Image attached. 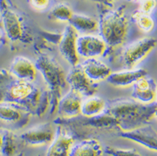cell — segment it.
<instances>
[{
  "label": "cell",
  "instance_id": "cell-1",
  "mask_svg": "<svg viewBox=\"0 0 157 156\" xmlns=\"http://www.w3.org/2000/svg\"><path fill=\"white\" fill-rule=\"evenodd\" d=\"M108 114L117 122L122 131L145 126L155 117V104L144 105L133 100H123L114 103L108 108Z\"/></svg>",
  "mask_w": 157,
  "mask_h": 156
},
{
  "label": "cell",
  "instance_id": "cell-2",
  "mask_svg": "<svg viewBox=\"0 0 157 156\" xmlns=\"http://www.w3.org/2000/svg\"><path fill=\"white\" fill-rule=\"evenodd\" d=\"M130 29L129 18L124 7L105 13L99 22L100 36L107 46L116 48L126 41Z\"/></svg>",
  "mask_w": 157,
  "mask_h": 156
},
{
  "label": "cell",
  "instance_id": "cell-3",
  "mask_svg": "<svg viewBox=\"0 0 157 156\" xmlns=\"http://www.w3.org/2000/svg\"><path fill=\"white\" fill-rule=\"evenodd\" d=\"M35 65L38 72L42 74L53 95L60 96L62 92L69 85L66 79L67 74L63 68L47 55L40 56L37 59Z\"/></svg>",
  "mask_w": 157,
  "mask_h": 156
},
{
  "label": "cell",
  "instance_id": "cell-4",
  "mask_svg": "<svg viewBox=\"0 0 157 156\" xmlns=\"http://www.w3.org/2000/svg\"><path fill=\"white\" fill-rule=\"evenodd\" d=\"M156 40L152 37H145L136 40L124 48L121 54V60L124 69H135L142 60L154 50Z\"/></svg>",
  "mask_w": 157,
  "mask_h": 156
},
{
  "label": "cell",
  "instance_id": "cell-5",
  "mask_svg": "<svg viewBox=\"0 0 157 156\" xmlns=\"http://www.w3.org/2000/svg\"><path fill=\"white\" fill-rule=\"evenodd\" d=\"M107 47L106 43L101 37L92 33L78 35L77 39L78 56L85 59L101 57L105 53Z\"/></svg>",
  "mask_w": 157,
  "mask_h": 156
},
{
  "label": "cell",
  "instance_id": "cell-6",
  "mask_svg": "<svg viewBox=\"0 0 157 156\" xmlns=\"http://www.w3.org/2000/svg\"><path fill=\"white\" fill-rule=\"evenodd\" d=\"M66 79L71 89L78 93L82 96L90 97L94 95L99 89L98 84L88 78L79 63L70 69L69 74H67Z\"/></svg>",
  "mask_w": 157,
  "mask_h": 156
},
{
  "label": "cell",
  "instance_id": "cell-7",
  "mask_svg": "<svg viewBox=\"0 0 157 156\" xmlns=\"http://www.w3.org/2000/svg\"><path fill=\"white\" fill-rule=\"evenodd\" d=\"M0 10L3 29L8 39L11 41H17L21 39L24 28L18 13L9 6L7 0H0Z\"/></svg>",
  "mask_w": 157,
  "mask_h": 156
},
{
  "label": "cell",
  "instance_id": "cell-8",
  "mask_svg": "<svg viewBox=\"0 0 157 156\" xmlns=\"http://www.w3.org/2000/svg\"><path fill=\"white\" fill-rule=\"evenodd\" d=\"M78 32L71 25H67L59 41V49L61 56L72 67L79 63V56L77 51Z\"/></svg>",
  "mask_w": 157,
  "mask_h": 156
},
{
  "label": "cell",
  "instance_id": "cell-9",
  "mask_svg": "<svg viewBox=\"0 0 157 156\" xmlns=\"http://www.w3.org/2000/svg\"><path fill=\"white\" fill-rule=\"evenodd\" d=\"M56 130L50 124L34 127L23 133L20 138L23 141L30 146H44L50 144L55 138Z\"/></svg>",
  "mask_w": 157,
  "mask_h": 156
},
{
  "label": "cell",
  "instance_id": "cell-10",
  "mask_svg": "<svg viewBox=\"0 0 157 156\" xmlns=\"http://www.w3.org/2000/svg\"><path fill=\"white\" fill-rule=\"evenodd\" d=\"M120 136L136 142L155 152L157 150L156 131L151 126L145 125L131 130L121 131Z\"/></svg>",
  "mask_w": 157,
  "mask_h": 156
},
{
  "label": "cell",
  "instance_id": "cell-11",
  "mask_svg": "<svg viewBox=\"0 0 157 156\" xmlns=\"http://www.w3.org/2000/svg\"><path fill=\"white\" fill-rule=\"evenodd\" d=\"M83 96L70 89L59 99L57 105L58 113L63 119L76 118L81 113Z\"/></svg>",
  "mask_w": 157,
  "mask_h": 156
},
{
  "label": "cell",
  "instance_id": "cell-12",
  "mask_svg": "<svg viewBox=\"0 0 157 156\" xmlns=\"http://www.w3.org/2000/svg\"><path fill=\"white\" fill-rule=\"evenodd\" d=\"M132 86V97L136 101L144 105H150L155 102L156 99V86L153 78L145 75L139 78Z\"/></svg>",
  "mask_w": 157,
  "mask_h": 156
},
{
  "label": "cell",
  "instance_id": "cell-13",
  "mask_svg": "<svg viewBox=\"0 0 157 156\" xmlns=\"http://www.w3.org/2000/svg\"><path fill=\"white\" fill-rule=\"evenodd\" d=\"M10 74L16 79L21 81H35L38 75V69L35 63L24 57H17L12 62L10 66Z\"/></svg>",
  "mask_w": 157,
  "mask_h": 156
},
{
  "label": "cell",
  "instance_id": "cell-14",
  "mask_svg": "<svg viewBox=\"0 0 157 156\" xmlns=\"http://www.w3.org/2000/svg\"><path fill=\"white\" fill-rule=\"evenodd\" d=\"M73 144L74 138L62 127H59L47 150L46 156H70Z\"/></svg>",
  "mask_w": 157,
  "mask_h": 156
},
{
  "label": "cell",
  "instance_id": "cell-15",
  "mask_svg": "<svg viewBox=\"0 0 157 156\" xmlns=\"http://www.w3.org/2000/svg\"><path fill=\"white\" fill-rule=\"evenodd\" d=\"M147 75L145 69H125L118 72H112L106 81L115 87L132 86L139 78Z\"/></svg>",
  "mask_w": 157,
  "mask_h": 156
},
{
  "label": "cell",
  "instance_id": "cell-16",
  "mask_svg": "<svg viewBox=\"0 0 157 156\" xmlns=\"http://www.w3.org/2000/svg\"><path fill=\"white\" fill-rule=\"evenodd\" d=\"M83 71L92 81L106 80L113 71L106 63L97 59H88L80 64Z\"/></svg>",
  "mask_w": 157,
  "mask_h": 156
},
{
  "label": "cell",
  "instance_id": "cell-17",
  "mask_svg": "<svg viewBox=\"0 0 157 156\" xmlns=\"http://www.w3.org/2000/svg\"><path fill=\"white\" fill-rule=\"evenodd\" d=\"M104 154L100 142L94 139H87L73 146L70 156H104Z\"/></svg>",
  "mask_w": 157,
  "mask_h": 156
},
{
  "label": "cell",
  "instance_id": "cell-18",
  "mask_svg": "<svg viewBox=\"0 0 157 156\" xmlns=\"http://www.w3.org/2000/svg\"><path fill=\"white\" fill-rule=\"evenodd\" d=\"M106 109V102L100 97H86L83 99L81 105V113L84 117H95L105 113Z\"/></svg>",
  "mask_w": 157,
  "mask_h": 156
},
{
  "label": "cell",
  "instance_id": "cell-19",
  "mask_svg": "<svg viewBox=\"0 0 157 156\" xmlns=\"http://www.w3.org/2000/svg\"><path fill=\"white\" fill-rule=\"evenodd\" d=\"M69 24L71 25L78 33H81L83 34L93 33L99 29V22L96 19L83 14L74 13Z\"/></svg>",
  "mask_w": 157,
  "mask_h": 156
},
{
  "label": "cell",
  "instance_id": "cell-20",
  "mask_svg": "<svg viewBox=\"0 0 157 156\" xmlns=\"http://www.w3.org/2000/svg\"><path fill=\"white\" fill-rule=\"evenodd\" d=\"M24 111L27 110L20 108L18 107V105H16L15 104L0 103V120L5 122L18 123L23 121Z\"/></svg>",
  "mask_w": 157,
  "mask_h": 156
},
{
  "label": "cell",
  "instance_id": "cell-21",
  "mask_svg": "<svg viewBox=\"0 0 157 156\" xmlns=\"http://www.w3.org/2000/svg\"><path fill=\"white\" fill-rule=\"evenodd\" d=\"M73 15H74V13L70 7L64 3H59L50 10V12L48 13V17L55 21L69 23L73 17Z\"/></svg>",
  "mask_w": 157,
  "mask_h": 156
},
{
  "label": "cell",
  "instance_id": "cell-22",
  "mask_svg": "<svg viewBox=\"0 0 157 156\" xmlns=\"http://www.w3.org/2000/svg\"><path fill=\"white\" fill-rule=\"evenodd\" d=\"M133 19L137 26L145 33H150L155 27V21L150 14L143 13L137 10L133 13Z\"/></svg>",
  "mask_w": 157,
  "mask_h": 156
},
{
  "label": "cell",
  "instance_id": "cell-23",
  "mask_svg": "<svg viewBox=\"0 0 157 156\" xmlns=\"http://www.w3.org/2000/svg\"><path fill=\"white\" fill-rule=\"evenodd\" d=\"M16 143L14 135L10 131H6L3 135V143L0 150L2 156H15Z\"/></svg>",
  "mask_w": 157,
  "mask_h": 156
},
{
  "label": "cell",
  "instance_id": "cell-24",
  "mask_svg": "<svg viewBox=\"0 0 157 156\" xmlns=\"http://www.w3.org/2000/svg\"><path fill=\"white\" fill-rule=\"evenodd\" d=\"M104 151L109 156H142L139 152L134 150H124L109 146L106 147Z\"/></svg>",
  "mask_w": 157,
  "mask_h": 156
},
{
  "label": "cell",
  "instance_id": "cell-25",
  "mask_svg": "<svg viewBox=\"0 0 157 156\" xmlns=\"http://www.w3.org/2000/svg\"><path fill=\"white\" fill-rule=\"evenodd\" d=\"M156 7V1L155 0H140V12L146 14H150L155 9Z\"/></svg>",
  "mask_w": 157,
  "mask_h": 156
},
{
  "label": "cell",
  "instance_id": "cell-26",
  "mask_svg": "<svg viewBox=\"0 0 157 156\" xmlns=\"http://www.w3.org/2000/svg\"><path fill=\"white\" fill-rule=\"evenodd\" d=\"M31 7L36 10H44L48 7L50 0H29Z\"/></svg>",
  "mask_w": 157,
  "mask_h": 156
},
{
  "label": "cell",
  "instance_id": "cell-27",
  "mask_svg": "<svg viewBox=\"0 0 157 156\" xmlns=\"http://www.w3.org/2000/svg\"><path fill=\"white\" fill-rule=\"evenodd\" d=\"M90 1H94V2H97V3H105L106 5H110V3H109L107 0H90Z\"/></svg>",
  "mask_w": 157,
  "mask_h": 156
},
{
  "label": "cell",
  "instance_id": "cell-28",
  "mask_svg": "<svg viewBox=\"0 0 157 156\" xmlns=\"http://www.w3.org/2000/svg\"><path fill=\"white\" fill-rule=\"evenodd\" d=\"M2 143H3V135H0V150L2 147Z\"/></svg>",
  "mask_w": 157,
  "mask_h": 156
},
{
  "label": "cell",
  "instance_id": "cell-29",
  "mask_svg": "<svg viewBox=\"0 0 157 156\" xmlns=\"http://www.w3.org/2000/svg\"><path fill=\"white\" fill-rule=\"evenodd\" d=\"M107 1H108V2H109V3H110V4H111L112 3H114V2H115V1H117V0H107Z\"/></svg>",
  "mask_w": 157,
  "mask_h": 156
},
{
  "label": "cell",
  "instance_id": "cell-30",
  "mask_svg": "<svg viewBox=\"0 0 157 156\" xmlns=\"http://www.w3.org/2000/svg\"><path fill=\"white\" fill-rule=\"evenodd\" d=\"M15 156H24V153L23 152H21V153L18 154H16Z\"/></svg>",
  "mask_w": 157,
  "mask_h": 156
},
{
  "label": "cell",
  "instance_id": "cell-31",
  "mask_svg": "<svg viewBox=\"0 0 157 156\" xmlns=\"http://www.w3.org/2000/svg\"><path fill=\"white\" fill-rule=\"evenodd\" d=\"M0 41H1V34H0Z\"/></svg>",
  "mask_w": 157,
  "mask_h": 156
},
{
  "label": "cell",
  "instance_id": "cell-32",
  "mask_svg": "<svg viewBox=\"0 0 157 156\" xmlns=\"http://www.w3.org/2000/svg\"><path fill=\"white\" fill-rule=\"evenodd\" d=\"M0 156H2V155H1V154H0Z\"/></svg>",
  "mask_w": 157,
  "mask_h": 156
}]
</instances>
